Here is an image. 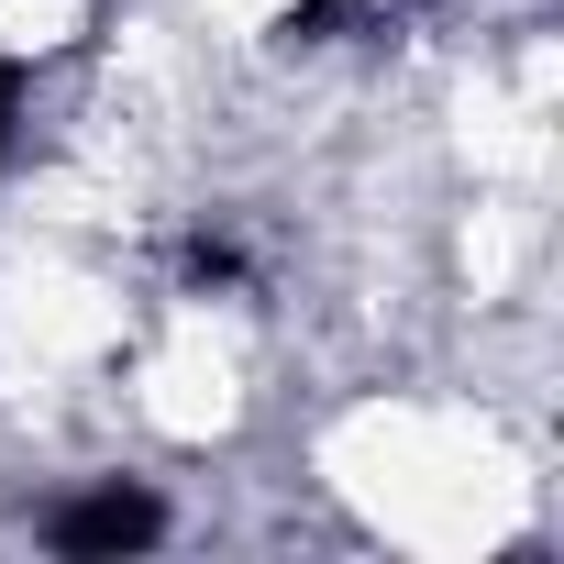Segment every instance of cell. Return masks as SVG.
<instances>
[{"label": "cell", "mask_w": 564, "mask_h": 564, "mask_svg": "<svg viewBox=\"0 0 564 564\" xmlns=\"http://www.w3.org/2000/svg\"><path fill=\"white\" fill-rule=\"evenodd\" d=\"M155 531H166L155 487H122V476H111V487H89V498H67V509L45 520V542H56V553H78V564H100V553H144Z\"/></svg>", "instance_id": "obj_1"}, {"label": "cell", "mask_w": 564, "mask_h": 564, "mask_svg": "<svg viewBox=\"0 0 564 564\" xmlns=\"http://www.w3.org/2000/svg\"><path fill=\"white\" fill-rule=\"evenodd\" d=\"M12 122H23V78L0 67V155H12Z\"/></svg>", "instance_id": "obj_3"}, {"label": "cell", "mask_w": 564, "mask_h": 564, "mask_svg": "<svg viewBox=\"0 0 564 564\" xmlns=\"http://www.w3.org/2000/svg\"><path fill=\"white\" fill-rule=\"evenodd\" d=\"M232 276H243V254H232L221 232H199V243H188V289H232Z\"/></svg>", "instance_id": "obj_2"}]
</instances>
